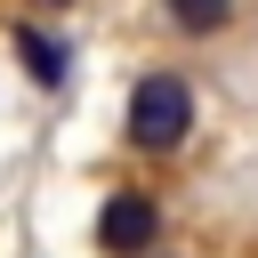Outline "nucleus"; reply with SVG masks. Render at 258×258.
Masks as SVG:
<instances>
[{
    "label": "nucleus",
    "instance_id": "1",
    "mask_svg": "<svg viewBox=\"0 0 258 258\" xmlns=\"http://www.w3.org/2000/svg\"><path fill=\"white\" fill-rule=\"evenodd\" d=\"M121 129H129V145H137V153H177V145L194 137V89H185L177 73H161V64H153V73H137Z\"/></svg>",
    "mask_w": 258,
    "mask_h": 258
},
{
    "label": "nucleus",
    "instance_id": "2",
    "mask_svg": "<svg viewBox=\"0 0 258 258\" xmlns=\"http://www.w3.org/2000/svg\"><path fill=\"white\" fill-rule=\"evenodd\" d=\"M153 242H161V202L137 194V185H113L105 210H97V250L105 258H145Z\"/></svg>",
    "mask_w": 258,
    "mask_h": 258
},
{
    "label": "nucleus",
    "instance_id": "3",
    "mask_svg": "<svg viewBox=\"0 0 258 258\" xmlns=\"http://www.w3.org/2000/svg\"><path fill=\"white\" fill-rule=\"evenodd\" d=\"M234 16H242V0H161V24L185 32V40H210V32H226Z\"/></svg>",
    "mask_w": 258,
    "mask_h": 258
},
{
    "label": "nucleus",
    "instance_id": "4",
    "mask_svg": "<svg viewBox=\"0 0 258 258\" xmlns=\"http://www.w3.org/2000/svg\"><path fill=\"white\" fill-rule=\"evenodd\" d=\"M16 56H24V73H32L40 89H56V81H64V48H56L48 32H32V24H24V32H16Z\"/></svg>",
    "mask_w": 258,
    "mask_h": 258
},
{
    "label": "nucleus",
    "instance_id": "5",
    "mask_svg": "<svg viewBox=\"0 0 258 258\" xmlns=\"http://www.w3.org/2000/svg\"><path fill=\"white\" fill-rule=\"evenodd\" d=\"M145 258H153V250H145Z\"/></svg>",
    "mask_w": 258,
    "mask_h": 258
}]
</instances>
